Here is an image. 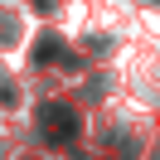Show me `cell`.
I'll return each mask as SVG.
<instances>
[{"label":"cell","instance_id":"1","mask_svg":"<svg viewBox=\"0 0 160 160\" xmlns=\"http://www.w3.org/2000/svg\"><path fill=\"white\" fill-rule=\"evenodd\" d=\"M39 131L53 146H73V141L82 136V121H78V112H73L68 102H44L39 107Z\"/></svg>","mask_w":160,"mask_h":160}]
</instances>
